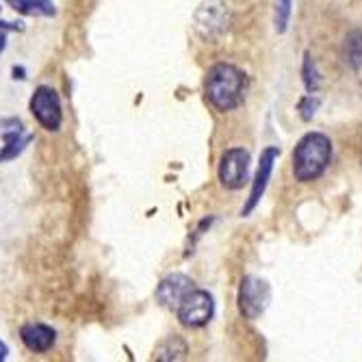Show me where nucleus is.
Returning a JSON list of instances; mask_svg holds the SVG:
<instances>
[{"mask_svg": "<svg viewBox=\"0 0 362 362\" xmlns=\"http://www.w3.org/2000/svg\"><path fill=\"white\" fill-rule=\"evenodd\" d=\"M245 74L230 63H217L209 70L204 81L206 100L221 113L233 111L243 103Z\"/></svg>", "mask_w": 362, "mask_h": 362, "instance_id": "nucleus-1", "label": "nucleus"}, {"mask_svg": "<svg viewBox=\"0 0 362 362\" xmlns=\"http://www.w3.org/2000/svg\"><path fill=\"white\" fill-rule=\"evenodd\" d=\"M332 160V141L323 133H308L293 150V174L300 182L317 180Z\"/></svg>", "mask_w": 362, "mask_h": 362, "instance_id": "nucleus-2", "label": "nucleus"}, {"mask_svg": "<svg viewBox=\"0 0 362 362\" xmlns=\"http://www.w3.org/2000/svg\"><path fill=\"white\" fill-rule=\"evenodd\" d=\"M176 313L185 327H202L213 319L215 302L211 298V293L200 291V288H191L182 298V302L178 304Z\"/></svg>", "mask_w": 362, "mask_h": 362, "instance_id": "nucleus-3", "label": "nucleus"}, {"mask_svg": "<svg viewBox=\"0 0 362 362\" xmlns=\"http://www.w3.org/2000/svg\"><path fill=\"white\" fill-rule=\"evenodd\" d=\"M272 300V286L267 280H260L254 276H247L241 280L239 286V310L245 319H258Z\"/></svg>", "mask_w": 362, "mask_h": 362, "instance_id": "nucleus-4", "label": "nucleus"}, {"mask_svg": "<svg viewBox=\"0 0 362 362\" xmlns=\"http://www.w3.org/2000/svg\"><path fill=\"white\" fill-rule=\"evenodd\" d=\"M30 113L35 115V119L42 124V128L54 130L61 128V122H63V111H61V100H59V93L52 89V87H37L35 93L30 98Z\"/></svg>", "mask_w": 362, "mask_h": 362, "instance_id": "nucleus-5", "label": "nucleus"}, {"mask_svg": "<svg viewBox=\"0 0 362 362\" xmlns=\"http://www.w3.org/2000/svg\"><path fill=\"white\" fill-rule=\"evenodd\" d=\"M247 170H250V152L243 148H230L223 152L219 160V182L221 187L237 191L245 185L247 180Z\"/></svg>", "mask_w": 362, "mask_h": 362, "instance_id": "nucleus-6", "label": "nucleus"}, {"mask_svg": "<svg viewBox=\"0 0 362 362\" xmlns=\"http://www.w3.org/2000/svg\"><path fill=\"white\" fill-rule=\"evenodd\" d=\"M280 156V148L276 146H269L262 150L260 154V160H258V170H256V176H254V182H252V191H250V197H247V202L245 206L241 209V215L247 217L260 202V197L262 193H265L267 189V182L272 178V172H274V165H276V160Z\"/></svg>", "mask_w": 362, "mask_h": 362, "instance_id": "nucleus-7", "label": "nucleus"}, {"mask_svg": "<svg viewBox=\"0 0 362 362\" xmlns=\"http://www.w3.org/2000/svg\"><path fill=\"white\" fill-rule=\"evenodd\" d=\"M0 139L5 141V146L0 148V163L18 158L24 148L33 141V135H28L24 130V124L16 117H7L0 122Z\"/></svg>", "mask_w": 362, "mask_h": 362, "instance_id": "nucleus-8", "label": "nucleus"}, {"mask_svg": "<svg viewBox=\"0 0 362 362\" xmlns=\"http://www.w3.org/2000/svg\"><path fill=\"white\" fill-rule=\"evenodd\" d=\"M193 288V280L187 278L185 274H172L168 278H163L160 284L156 286V300L163 308L176 310L182 298Z\"/></svg>", "mask_w": 362, "mask_h": 362, "instance_id": "nucleus-9", "label": "nucleus"}, {"mask_svg": "<svg viewBox=\"0 0 362 362\" xmlns=\"http://www.w3.org/2000/svg\"><path fill=\"white\" fill-rule=\"evenodd\" d=\"M20 339L28 351L44 354V351L52 349V345L57 341V332L46 323H26L20 330Z\"/></svg>", "mask_w": 362, "mask_h": 362, "instance_id": "nucleus-10", "label": "nucleus"}, {"mask_svg": "<svg viewBox=\"0 0 362 362\" xmlns=\"http://www.w3.org/2000/svg\"><path fill=\"white\" fill-rule=\"evenodd\" d=\"M5 3L22 16L52 18L57 13V7L52 0H5Z\"/></svg>", "mask_w": 362, "mask_h": 362, "instance_id": "nucleus-11", "label": "nucleus"}, {"mask_svg": "<svg viewBox=\"0 0 362 362\" xmlns=\"http://www.w3.org/2000/svg\"><path fill=\"white\" fill-rule=\"evenodd\" d=\"M343 61L351 70H362V30H351L343 42Z\"/></svg>", "mask_w": 362, "mask_h": 362, "instance_id": "nucleus-12", "label": "nucleus"}, {"mask_svg": "<svg viewBox=\"0 0 362 362\" xmlns=\"http://www.w3.org/2000/svg\"><path fill=\"white\" fill-rule=\"evenodd\" d=\"M302 74H304V85L308 89V93H315L321 85V76H319V70H317V65L313 61V57L306 52L304 54V68H302Z\"/></svg>", "mask_w": 362, "mask_h": 362, "instance_id": "nucleus-13", "label": "nucleus"}, {"mask_svg": "<svg viewBox=\"0 0 362 362\" xmlns=\"http://www.w3.org/2000/svg\"><path fill=\"white\" fill-rule=\"evenodd\" d=\"M291 7H293V0H278L276 3V30L284 33L291 20Z\"/></svg>", "mask_w": 362, "mask_h": 362, "instance_id": "nucleus-14", "label": "nucleus"}, {"mask_svg": "<svg viewBox=\"0 0 362 362\" xmlns=\"http://www.w3.org/2000/svg\"><path fill=\"white\" fill-rule=\"evenodd\" d=\"M317 109H319V98L315 93H308V95H304L302 100H300V111H302V119L304 122L313 119Z\"/></svg>", "mask_w": 362, "mask_h": 362, "instance_id": "nucleus-15", "label": "nucleus"}, {"mask_svg": "<svg viewBox=\"0 0 362 362\" xmlns=\"http://www.w3.org/2000/svg\"><path fill=\"white\" fill-rule=\"evenodd\" d=\"M0 30H24V26L18 22H3V20H0Z\"/></svg>", "mask_w": 362, "mask_h": 362, "instance_id": "nucleus-16", "label": "nucleus"}, {"mask_svg": "<svg viewBox=\"0 0 362 362\" xmlns=\"http://www.w3.org/2000/svg\"><path fill=\"white\" fill-rule=\"evenodd\" d=\"M7 354H9L7 345H5L3 341H0V362H3V360H7Z\"/></svg>", "mask_w": 362, "mask_h": 362, "instance_id": "nucleus-17", "label": "nucleus"}, {"mask_svg": "<svg viewBox=\"0 0 362 362\" xmlns=\"http://www.w3.org/2000/svg\"><path fill=\"white\" fill-rule=\"evenodd\" d=\"M5 46H7V37H5V30H0V52L5 50Z\"/></svg>", "mask_w": 362, "mask_h": 362, "instance_id": "nucleus-18", "label": "nucleus"}]
</instances>
